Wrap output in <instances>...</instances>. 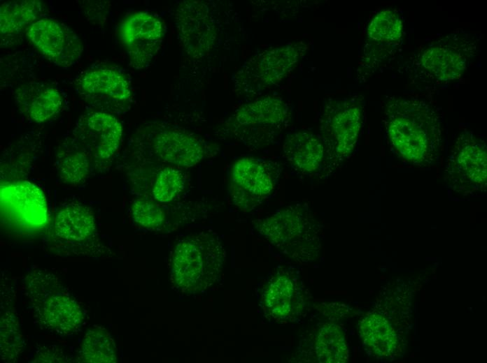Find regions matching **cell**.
<instances>
[{"label": "cell", "mask_w": 487, "mask_h": 363, "mask_svg": "<svg viewBox=\"0 0 487 363\" xmlns=\"http://www.w3.org/2000/svg\"><path fill=\"white\" fill-rule=\"evenodd\" d=\"M384 123L389 145L407 164L429 168L439 161L442 117L427 100L393 96L384 106Z\"/></svg>", "instance_id": "1"}, {"label": "cell", "mask_w": 487, "mask_h": 363, "mask_svg": "<svg viewBox=\"0 0 487 363\" xmlns=\"http://www.w3.org/2000/svg\"><path fill=\"white\" fill-rule=\"evenodd\" d=\"M225 253L217 237L199 234L180 240L171 254V279L185 292L208 289L220 276Z\"/></svg>", "instance_id": "2"}, {"label": "cell", "mask_w": 487, "mask_h": 363, "mask_svg": "<svg viewBox=\"0 0 487 363\" xmlns=\"http://www.w3.org/2000/svg\"><path fill=\"white\" fill-rule=\"evenodd\" d=\"M477 40L473 34L459 31L431 43L414 59V75L437 83L458 79L474 57Z\"/></svg>", "instance_id": "3"}, {"label": "cell", "mask_w": 487, "mask_h": 363, "mask_svg": "<svg viewBox=\"0 0 487 363\" xmlns=\"http://www.w3.org/2000/svg\"><path fill=\"white\" fill-rule=\"evenodd\" d=\"M486 145L471 131L457 137L449 154L444 171L446 186L463 196L486 192Z\"/></svg>", "instance_id": "4"}, {"label": "cell", "mask_w": 487, "mask_h": 363, "mask_svg": "<svg viewBox=\"0 0 487 363\" xmlns=\"http://www.w3.org/2000/svg\"><path fill=\"white\" fill-rule=\"evenodd\" d=\"M362 116L360 105L351 100L334 101L324 110L322 142L332 163H339L352 154L360 132Z\"/></svg>", "instance_id": "5"}, {"label": "cell", "mask_w": 487, "mask_h": 363, "mask_svg": "<svg viewBox=\"0 0 487 363\" xmlns=\"http://www.w3.org/2000/svg\"><path fill=\"white\" fill-rule=\"evenodd\" d=\"M257 228L269 241L288 254H304L306 249H314L318 243L313 219L303 206L278 210L260 221Z\"/></svg>", "instance_id": "6"}, {"label": "cell", "mask_w": 487, "mask_h": 363, "mask_svg": "<svg viewBox=\"0 0 487 363\" xmlns=\"http://www.w3.org/2000/svg\"><path fill=\"white\" fill-rule=\"evenodd\" d=\"M273 162L246 157L238 160L231 170V194L236 205L250 210L269 196L280 175Z\"/></svg>", "instance_id": "7"}, {"label": "cell", "mask_w": 487, "mask_h": 363, "mask_svg": "<svg viewBox=\"0 0 487 363\" xmlns=\"http://www.w3.org/2000/svg\"><path fill=\"white\" fill-rule=\"evenodd\" d=\"M122 134V126L114 115L93 110L80 117L71 138L87 155L92 165H97L115 154Z\"/></svg>", "instance_id": "8"}, {"label": "cell", "mask_w": 487, "mask_h": 363, "mask_svg": "<svg viewBox=\"0 0 487 363\" xmlns=\"http://www.w3.org/2000/svg\"><path fill=\"white\" fill-rule=\"evenodd\" d=\"M302 47L288 45L251 58L237 74L239 88L257 92L281 81L299 60Z\"/></svg>", "instance_id": "9"}, {"label": "cell", "mask_w": 487, "mask_h": 363, "mask_svg": "<svg viewBox=\"0 0 487 363\" xmlns=\"http://www.w3.org/2000/svg\"><path fill=\"white\" fill-rule=\"evenodd\" d=\"M29 40L52 62L66 67L77 62L83 52L82 43L68 26L52 19L34 22L26 31Z\"/></svg>", "instance_id": "10"}, {"label": "cell", "mask_w": 487, "mask_h": 363, "mask_svg": "<svg viewBox=\"0 0 487 363\" xmlns=\"http://www.w3.org/2000/svg\"><path fill=\"white\" fill-rule=\"evenodd\" d=\"M164 27L155 15L138 12L125 19L120 27L121 40L132 64L141 68L147 65L158 51Z\"/></svg>", "instance_id": "11"}, {"label": "cell", "mask_w": 487, "mask_h": 363, "mask_svg": "<svg viewBox=\"0 0 487 363\" xmlns=\"http://www.w3.org/2000/svg\"><path fill=\"white\" fill-rule=\"evenodd\" d=\"M80 96L98 110L108 111L113 103L127 101L132 91L126 77L108 68H94L83 73L76 80Z\"/></svg>", "instance_id": "12"}, {"label": "cell", "mask_w": 487, "mask_h": 363, "mask_svg": "<svg viewBox=\"0 0 487 363\" xmlns=\"http://www.w3.org/2000/svg\"><path fill=\"white\" fill-rule=\"evenodd\" d=\"M1 208L8 221L26 228L41 227L46 221L47 207L43 192L29 182L3 185Z\"/></svg>", "instance_id": "13"}, {"label": "cell", "mask_w": 487, "mask_h": 363, "mask_svg": "<svg viewBox=\"0 0 487 363\" xmlns=\"http://www.w3.org/2000/svg\"><path fill=\"white\" fill-rule=\"evenodd\" d=\"M288 108L280 98L267 96L242 106L234 115V126L241 131H257L260 141L276 138L288 120Z\"/></svg>", "instance_id": "14"}, {"label": "cell", "mask_w": 487, "mask_h": 363, "mask_svg": "<svg viewBox=\"0 0 487 363\" xmlns=\"http://www.w3.org/2000/svg\"><path fill=\"white\" fill-rule=\"evenodd\" d=\"M153 149L162 161L181 168L195 165L204 155V147L197 138L178 130L159 133L153 139Z\"/></svg>", "instance_id": "15"}, {"label": "cell", "mask_w": 487, "mask_h": 363, "mask_svg": "<svg viewBox=\"0 0 487 363\" xmlns=\"http://www.w3.org/2000/svg\"><path fill=\"white\" fill-rule=\"evenodd\" d=\"M183 43L188 54L201 56L210 48L213 29L207 8L199 2H190L177 13Z\"/></svg>", "instance_id": "16"}, {"label": "cell", "mask_w": 487, "mask_h": 363, "mask_svg": "<svg viewBox=\"0 0 487 363\" xmlns=\"http://www.w3.org/2000/svg\"><path fill=\"white\" fill-rule=\"evenodd\" d=\"M358 334L365 347L376 358L388 360L400 355V337L383 315L372 313L363 317Z\"/></svg>", "instance_id": "17"}, {"label": "cell", "mask_w": 487, "mask_h": 363, "mask_svg": "<svg viewBox=\"0 0 487 363\" xmlns=\"http://www.w3.org/2000/svg\"><path fill=\"white\" fill-rule=\"evenodd\" d=\"M15 102L28 119L41 123L56 114L62 105L59 91L43 82H31L18 88Z\"/></svg>", "instance_id": "18"}, {"label": "cell", "mask_w": 487, "mask_h": 363, "mask_svg": "<svg viewBox=\"0 0 487 363\" xmlns=\"http://www.w3.org/2000/svg\"><path fill=\"white\" fill-rule=\"evenodd\" d=\"M283 149L285 158L296 171L305 175L320 171L325 149L322 140L313 133L308 131L289 133Z\"/></svg>", "instance_id": "19"}, {"label": "cell", "mask_w": 487, "mask_h": 363, "mask_svg": "<svg viewBox=\"0 0 487 363\" xmlns=\"http://www.w3.org/2000/svg\"><path fill=\"white\" fill-rule=\"evenodd\" d=\"M83 314L80 305L63 294L51 295L43 304L41 320L48 329L60 334L73 332L81 324Z\"/></svg>", "instance_id": "20"}, {"label": "cell", "mask_w": 487, "mask_h": 363, "mask_svg": "<svg viewBox=\"0 0 487 363\" xmlns=\"http://www.w3.org/2000/svg\"><path fill=\"white\" fill-rule=\"evenodd\" d=\"M0 11L1 44H8L38 20L42 6L38 1H9L1 4Z\"/></svg>", "instance_id": "21"}, {"label": "cell", "mask_w": 487, "mask_h": 363, "mask_svg": "<svg viewBox=\"0 0 487 363\" xmlns=\"http://www.w3.org/2000/svg\"><path fill=\"white\" fill-rule=\"evenodd\" d=\"M54 230L55 235L63 239L83 241L95 231L94 214L87 206L68 205L56 215Z\"/></svg>", "instance_id": "22"}, {"label": "cell", "mask_w": 487, "mask_h": 363, "mask_svg": "<svg viewBox=\"0 0 487 363\" xmlns=\"http://www.w3.org/2000/svg\"><path fill=\"white\" fill-rule=\"evenodd\" d=\"M297 294V283L292 277L278 274L271 278L265 288L264 305L271 316L285 318L295 310Z\"/></svg>", "instance_id": "23"}, {"label": "cell", "mask_w": 487, "mask_h": 363, "mask_svg": "<svg viewBox=\"0 0 487 363\" xmlns=\"http://www.w3.org/2000/svg\"><path fill=\"white\" fill-rule=\"evenodd\" d=\"M57 156L59 176L64 183L78 184L88 177L92 162L71 138L63 144Z\"/></svg>", "instance_id": "24"}, {"label": "cell", "mask_w": 487, "mask_h": 363, "mask_svg": "<svg viewBox=\"0 0 487 363\" xmlns=\"http://www.w3.org/2000/svg\"><path fill=\"white\" fill-rule=\"evenodd\" d=\"M316 350L318 360L323 363H345L348 350L343 330L332 323L324 324L317 335Z\"/></svg>", "instance_id": "25"}, {"label": "cell", "mask_w": 487, "mask_h": 363, "mask_svg": "<svg viewBox=\"0 0 487 363\" xmlns=\"http://www.w3.org/2000/svg\"><path fill=\"white\" fill-rule=\"evenodd\" d=\"M83 362L108 363L116 361V348L108 332L95 327L84 337L80 354Z\"/></svg>", "instance_id": "26"}, {"label": "cell", "mask_w": 487, "mask_h": 363, "mask_svg": "<svg viewBox=\"0 0 487 363\" xmlns=\"http://www.w3.org/2000/svg\"><path fill=\"white\" fill-rule=\"evenodd\" d=\"M402 21L400 15L391 9L378 13L367 28V36L375 42L397 41L402 34Z\"/></svg>", "instance_id": "27"}, {"label": "cell", "mask_w": 487, "mask_h": 363, "mask_svg": "<svg viewBox=\"0 0 487 363\" xmlns=\"http://www.w3.org/2000/svg\"><path fill=\"white\" fill-rule=\"evenodd\" d=\"M184 174L175 166H167L157 175L153 186L155 199L160 202L171 201L181 191L184 185Z\"/></svg>", "instance_id": "28"}, {"label": "cell", "mask_w": 487, "mask_h": 363, "mask_svg": "<svg viewBox=\"0 0 487 363\" xmlns=\"http://www.w3.org/2000/svg\"><path fill=\"white\" fill-rule=\"evenodd\" d=\"M132 216L135 223L145 228L157 227L163 223L165 218L161 207L155 202L146 198L137 199L134 202Z\"/></svg>", "instance_id": "29"}]
</instances>
